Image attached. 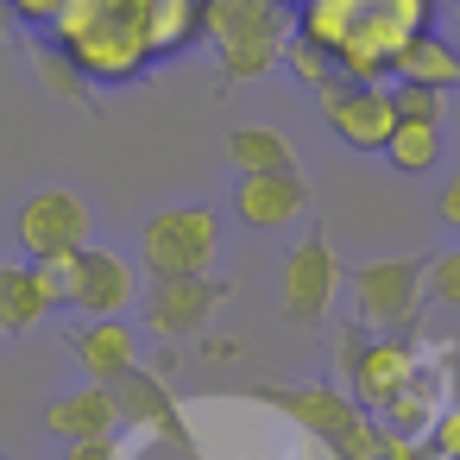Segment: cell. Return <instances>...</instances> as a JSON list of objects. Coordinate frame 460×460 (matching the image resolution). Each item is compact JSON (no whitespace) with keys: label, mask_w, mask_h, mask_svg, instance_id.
I'll return each instance as SVG.
<instances>
[{"label":"cell","mask_w":460,"mask_h":460,"mask_svg":"<svg viewBox=\"0 0 460 460\" xmlns=\"http://www.w3.org/2000/svg\"><path fill=\"white\" fill-rule=\"evenodd\" d=\"M215 252H221V215L202 202L158 208L139 227V259L152 278H202L215 265Z\"/></svg>","instance_id":"obj_1"},{"label":"cell","mask_w":460,"mask_h":460,"mask_svg":"<svg viewBox=\"0 0 460 460\" xmlns=\"http://www.w3.org/2000/svg\"><path fill=\"white\" fill-rule=\"evenodd\" d=\"M13 240L26 259H51V252H83L89 246V202L76 190H32L13 215Z\"/></svg>","instance_id":"obj_2"},{"label":"cell","mask_w":460,"mask_h":460,"mask_svg":"<svg viewBox=\"0 0 460 460\" xmlns=\"http://www.w3.org/2000/svg\"><path fill=\"white\" fill-rule=\"evenodd\" d=\"M271 403H284L303 429H315L341 460H372V447H378V429L366 422V410H353L341 391H328V385H303V391H278Z\"/></svg>","instance_id":"obj_3"},{"label":"cell","mask_w":460,"mask_h":460,"mask_svg":"<svg viewBox=\"0 0 460 460\" xmlns=\"http://www.w3.org/2000/svg\"><path fill=\"white\" fill-rule=\"evenodd\" d=\"M322 114H328V127H334L347 146H359V152H385L391 133H397L391 89H378V83H347V76H334V83L322 89Z\"/></svg>","instance_id":"obj_4"},{"label":"cell","mask_w":460,"mask_h":460,"mask_svg":"<svg viewBox=\"0 0 460 460\" xmlns=\"http://www.w3.org/2000/svg\"><path fill=\"white\" fill-rule=\"evenodd\" d=\"M353 303L372 328H397L422 303V265L416 259H372L353 271Z\"/></svg>","instance_id":"obj_5"},{"label":"cell","mask_w":460,"mask_h":460,"mask_svg":"<svg viewBox=\"0 0 460 460\" xmlns=\"http://www.w3.org/2000/svg\"><path fill=\"white\" fill-rule=\"evenodd\" d=\"M133 296H139V271H133V259H120L114 246H83V252H76L70 309H83V315L95 322V315H120V309H133Z\"/></svg>","instance_id":"obj_6"},{"label":"cell","mask_w":460,"mask_h":460,"mask_svg":"<svg viewBox=\"0 0 460 460\" xmlns=\"http://www.w3.org/2000/svg\"><path fill=\"white\" fill-rule=\"evenodd\" d=\"M221 296H227V284L221 278H152V296H146V328L152 334H164V341H177V334H196L215 309H221Z\"/></svg>","instance_id":"obj_7"},{"label":"cell","mask_w":460,"mask_h":460,"mask_svg":"<svg viewBox=\"0 0 460 460\" xmlns=\"http://www.w3.org/2000/svg\"><path fill=\"white\" fill-rule=\"evenodd\" d=\"M70 353H76L83 378L114 385V378L139 372V328H133L127 315H95V322H83V328L70 334Z\"/></svg>","instance_id":"obj_8"},{"label":"cell","mask_w":460,"mask_h":460,"mask_svg":"<svg viewBox=\"0 0 460 460\" xmlns=\"http://www.w3.org/2000/svg\"><path fill=\"white\" fill-rule=\"evenodd\" d=\"M45 435L51 441H95V435H120V410H114V391L108 385H95V378H83L76 391H64V397H51L45 403Z\"/></svg>","instance_id":"obj_9"},{"label":"cell","mask_w":460,"mask_h":460,"mask_svg":"<svg viewBox=\"0 0 460 460\" xmlns=\"http://www.w3.org/2000/svg\"><path fill=\"white\" fill-rule=\"evenodd\" d=\"M303 202H309V190H303L296 171H259V177H240L234 183V215L246 227H259V234L290 227L303 215Z\"/></svg>","instance_id":"obj_10"},{"label":"cell","mask_w":460,"mask_h":460,"mask_svg":"<svg viewBox=\"0 0 460 460\" xmlns=\"http://www.w3.org/2000/svg\"><path fill=\"white\" fill-rule=\"evenodd\" d=\"M334 252H328V240H303L290 259H284V309L290 315H303V322H315L322 309H328V296H334Z\"/></svg>","instance_id":"obj_11"},{"label":"cell","mask_w":460,"mask_h":460,"mask_svg":"<svg viewBox=\"0 0 460 460\" xmlns=\"http://www.w3.org/2000/svg\"><path fill=\"white\" fill-rule=\"evenodd\" d=\"M114 391V410H120V429H139V435H177V403H171V391H164V378L158 372H127V378H114L108 385Z\"/></svg>","instance_id":"obj_12"},{"label":"cell","mask_w":460,"mask_h":460,"mask_svg":"<svg viewBox=\"0 0 460 460\" xmlns=\"http://www.w3.org/2000/svg\"><path fill=\"white\" fill-rule=\"evenodd\" d=\"M410 378H416V353H410V347H397V341H372V347L353 359V397H359L366 410L391 403Z\"/></svg>","instance_id":"obj_13"},{"label":"cell","mask_w":460,"mask_h":460,"mask_svg":"<svg viewBox=\"0 0 460 460\" xmlns=\"http://www.w3.org/2000/svg\"><path fill=\"white\" fill-rule=\"evenodd\" d=\"M221 51L246 45V39H284V7L278 0H208V26H202Z\"/></svg>","instance_id":"obj_14"},{"label":"cell","mask_w":460,"mask_h":460,"mask_svg":"<svg viewBox=\"0 0 460 460\" xmlns=\"http://www.w3.org/2000/svg\"><path fill=\"white\" fill-rule=\"evenodd\" d=\"M397 83H422V89H454L460 83V51L454 45H441V39H410L403 51H397Z\"/></svg>","instance_id":"obj_15"},{"label":"cell","mask_w":460,"mask_h":460,"mask_svg":"<svg viewBox=\"0 0 460 460\" xmlns=\"http://www.w3.org/2000/svg\"><path fill=\"white\" fill-rule=\"evenodd\" d=\"M227 158L240 177H259V171H290V139L278 127H234L227 133Z\"/></svg>","instance_id":"obj_16"},{"label":"cell","mask_w":460,"mask_h":460,"mask_svg":"<svg viewBox=\"0 0 460 460\" xmlns=\"http://www.w3.org/2000/svg\"><path fill=\"white\" fill-rule=\"evenodd\" d=\"M45 315H51V303L39 296L32 265H0V322H7V328H32Z\"/></svg>","instance_id":"obj_17"},{"label":"cell","mask_w":460,"mask_h":460,"mask_svg":"<svg viewBox=\"0 0 460 460\" xmlns=\"http://www.w3.org/2000/svg\"><path fill=\"white\" fill-rule=\"evenodd\" d=\"M385 158H391L397 171H410V177H416V171H435V158H441V127H435V120H397Z\"/></svg>","instance_id":"obj_18"},{"label":"cell","mask_w":460,"mask_h":460,"mask_svg":"<svg viewBox=\"0 0 460 460\" xmlns=\"http://www.w3.org/2000/svg\"><path fill=\"white\" fill-rule=\"evenodd\" d=\"M435 416H441V410H429V378H422V372H416L391 403H378V422H385L391 435H416V429H429Z\"/></svg>","instance_id":"obj_19"},{"label":"cell","mask_w":460,"mask_h":460,"mask_svg":"<svg viewBox=\"0 0 460 460\" xmlns=\"http://www.w3.org/2000/svg\"><path fill=\"white\" fill-rule=\"evenodd\" d=\"M278 58H284V39H246V45H227V51H221V70H227L234 83H252V76H265Z\"/></svg>","instance_id":"obj_20"},{"label":"cell","mask_w":460,"mask_h":460,"mask_svg":"<svg viewBox=\"0 0 460 460\" xmlns=\"http://www.w3.org/2000/svg\"><path fill=\"white\" fill-rule=\"evenodd\" d=\"M32 284L51 309H70V284H76V252H51V259H32Z\"/></svg>","instance_id":"obj_21"},{"label":"cell","mask_w":460,"mask_h":460,"mask_svg":"<svg viewBox=\"0 0 460 460\" xmlns=\"http://www.w3.org/2000/svg\"><path fill=\"white\" fill-rule=\"evenodd\" d=\"M284 64L309 83V89H328L341 70H334V51H322V45H309V39H284Z\"/></svg>","instance_id":"obj_22"},{"label":"cell","mask_w":460,"mask_h":460,"mask_svg":"<svg viewBox=\"0 0 460 460\" xmlns=\"http://www.w3.org/2000/svg\"><path fill=\"white\" fill-rule=\"evenodd\" d=\"M422 290H429L441 309H460V246H454V252H441V259H429Z\"/></svg>","instance_id":"obj_23"},{"label":"cell","mask_w":460,"mask_h":460,"mask_svg":"<svg viewBox=\"0 0 460 460\" xmlns=\"http://www.w3.org/2000/svg\"><path fill=\"white\" fill-rule=\"evenodd\" d=\"M391 108H397V120H435V114H441V89L397 83V89H391Z\"/></svg>","instance_id":"obj_24"},{"label":"cell","mask_w":460,"mask_h":460,"mask_svg":"<svg viewBox=\"0 0 460 460\" xmlns=\"http://www.w3.org/2000/svg\"><path fill=\"white\" fill-rule=\"evenodd\" d=\"M39 76H45L51 89H64V95H83V76L70 70V51H45V45H39Z\"/></svg>","instance_id":"obj_25"},{"label":"cell","mask_w":460,"mask_h":460,"mask_svg":"<svg viewBox=\"0 0 460 460\" xmlns=\"http://www.w3.org/2000/svg\"><path fill=\"white\" fill-rule=\"evenodd\" d=\"M429 447H435L441 460H460V403H454V410H441V416L429 422Z\"/></svg>","instance_id":"obj_26"},{"label":"cell","mask_w":460,"mask_h":460,"mask_svg":"<svg viewBox=\"0 0 460 460\" xmlns=\"http://www.w3.org/2000/svg\"><path fill=\"white\" fill-rule=\"evenodd\" d=\"M64 460H133V447L120 435H95V441H70Z\"/></svg>","instance_id":"obj_27"},{"label":"cell","mask_w":460,"mask_h":460,"mask_svg":"<svg viewBox=\"0 0 460 460\" xmlns=\"http://www.w3.org/2000/svg\"><path fill=\"white\" fill-rule=\"evenodd\" d=\"M441 221L447 227H460V171L447 177V190H441Z\"/></svg>","instance_id":"obj_28"},{"label":"cell","mask_w":460,"mask_h":460,"mask_svg":"<svg viewBox=\"0 0 460 460\" xmlns=\"http://www.w3.org/2000/svg\"><path fill=\"white\" fill-rule=\"evenodd\" d=\"M13 26V7H7V0H0V32H7Z\"/></svg>","instance_id":"obj_29"},{"label":"cell","mask_w":460,"mask_h":460,"mask_svg":"<svg viewBox=\"0 0 460 460\" xmlns=\"http://www.w3.org/2000/svg\"><path fill=\"white\" fill-rule=\"evenodd\" d=\"M278 7H303V0H278Z\"/></svg>","instance_id":"obj_30"},{"label":"cell","mask_w":460,"mask_h":460,"mask_svg":"<svg viewBox=\"0 0 460 460\" xmlns=\"http://www.w3.org/2000/svg\"><path fill=\"white\" fill-rule=\"evenodd\" d=\"M7 334H13V328H7V322H0V341H7Z\"/></svg>","instance_id":"obj_31"},{"label":"cell","mask_w":460,"mask_h":460,"mask_svg":"<svg viewBox=\"0 0 460 460\" xmlns=\"http://www.w3.org/2000/svg\"><path fill=\"white\" fill-rule=\"evenodd\" d=\"M454 51H460V26H454Z\"/></svg>","instance_id":"obj_32"}]
</instances>
